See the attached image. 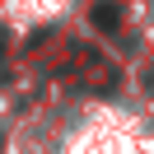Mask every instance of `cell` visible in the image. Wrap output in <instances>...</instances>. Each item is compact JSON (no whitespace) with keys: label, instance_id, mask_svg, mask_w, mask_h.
Wrapping results in <instances>:
<instances>
[{"label":"cell","instance_id":"6da1fadb","mask_svg":"<svg viewBox=\"0 0 154 154\" xmlns=\"http://www.w3.org/2000/svg\"><path fill=\"white\" fill-rule=\"evenodd\" d=\"M94 23H98V28H107V33H112L117 23H122V10H117V5H98V10H94Z\"/></svg>","mask_w":154,"mask_h":154}]
</instances>
